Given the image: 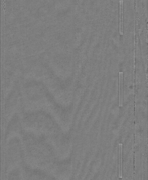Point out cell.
Instances as JSON below:
<instances>
[{"label":"cell","instance_id":"6da1fadb","mask_svg":"<svg viewBox=\"0 0 148 180\" xmlns=\"http://www.w3.org/2000/svg\"><path fill=\"white\" fill-rule=\"evenodd\" d=\"M122 149L123 144H119L118 177L119 178H122Z\"/></svg>","mask_w":148,"mask_h":180},{"label":"cell","instance_id":"7a4b0ae2","mask_svg":"<svg viewBox=\"0 0 148 180\" xmlns=\"http://www.w3.org/2000/svg\"><path fill=\"white\" fill-rule=\"evenodd\" d=\"M123 73H119V106H123Z\"/></svg>","mask_w":148,"mask_h":180},{"label":"cell","instance_id":"3957f363","mask_svg":"<svg viewBox=\"0 0 148 180\" xmlns=\"http://www.w3.org/2000/svg\"><path fill=\"white\" fill-rule=\"evenodd\" d=\"M123 1H120V33L121 35H123Z\"/></svg>","mask_w":148,"mask_h":180}]
</instances>
